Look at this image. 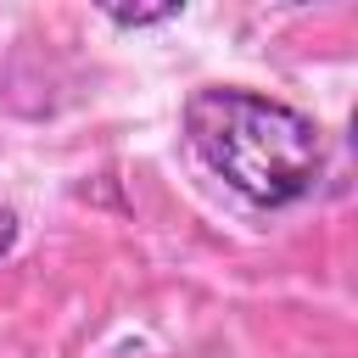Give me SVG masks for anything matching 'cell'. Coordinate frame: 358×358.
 Listing matches in <instances>:
<instances>
[{
	"label": "cell",
	"mask_w": 358,
	"mask_h": 358,
	"mask_svg": "<svg viewBox=\"0 0 358 358\" xmlns=\"http://www.w3.org/2000/svg\"><path fill=\"white\" fill-rule=\"evenodd\" d=\"M185 140L252 207H291L324 173V129L302 106L241 84L196 90L185 101Z\"/></svg>",
	"instance_id": "cell-1"
},
{
	"label": "cell",
	"mask_w": 358,
	"mask_h": 358,
	"mask_svg": "<svg viewBox=\"0 0 358 358\" xmlns=\"http://www.w3.org/2000/svg\"><path fill=\"white\" fill-rule=\"evenodd\" d=\"M11 246H17V213H11V207H0V257H6Z\"/></svg>",
	"instance_id": "cell-3"
},
{
	"label": "cell",
	"mask_w": 358,
	"mask_h": 358,
	"mask_svg": "<svg viewBox=\"0 0 358 358\" xmlns=\"http://www.w3.org/2000/svg\"><path fill=\"white\" fill-rule=\"evenodd\" d=\"M179 11H185L179 0H168V6H106V17L117 28H157V22H173Z\"/></svg>",
	"instance_id": "cell-2"
}]
</instances>
